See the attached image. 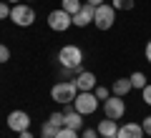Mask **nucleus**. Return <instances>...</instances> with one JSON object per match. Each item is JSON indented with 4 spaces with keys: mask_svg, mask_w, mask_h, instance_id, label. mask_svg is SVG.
I'll return each mask as SVG.
<instances>
[{
    "mask_svg": "<svg viewBox=\"0 0 151 138\" xmlns=\"http://www.w3.org/2000/svg\"><path fill=\"white\" fill-rule=\"evenodd\" d=\"M76 96H78V88H76L73 80H60V83H55L53 88H50V98H53L55 103H60V106L73 103Z\"/></svg>",
    "mask_w": 151,
    "mask_h": 138,
    "instance_id": "nucleus-1",
    "label": "nucleus"
},
{
    "mask_svg": "<svg viewBox=\"0 0 151 138\" xmlns=\"http://www.w3.org/2000/svg\"><path fill=\"white\" fill-rule=\"evenodd\" d=\"M98 98H96V93L93 90H78V96H76V101L70 103L73 106V111H78L81 116H91V113H96L98 111Z\"/></svg>",
    "mask_w": 151,
    "mask_h": 138,
    "instance_id": "nucleus-2",
    "label": "nucleus"
},
{
    "mask_svg": "<svg viewBox=\"0 0 151 138\" xmlns=\"http://www.w3.org/2000/svg\"><path fill=\"white\" fill-rule=\"evenodd\" d=\"M60 68H83V50L78 45H63L58 50Z\"/></svg>",
    "mask_w": 151,
    "mask_h": 138,
    "instance_id": "nucleus-3",
    "label": "nucleus"
},
{
    "mask_svg": "<svg viewBox=\"0 0 151 138\" xmlns=\"http://www.w3.org/2000/svg\"><path fill=\"white\" fill-rule=\"evenodd\" d=\"M116 8L108 5V3H103V5L96 8V15H93V25L98 28V30H111L113 23H116Z\"/></svg>",
    "mask_w": 151,
    "mask_h": 138,
    "instance_id": "nucleus-4",
    "label": "nucleus"
},
{
    "mask_svg": "<svg viewBox=\"0 0 151 138\" xmlns=\"http://www.w3.org/2000/svg\"><path fill=\"white\" fill-rule=\"evenodd\" d=\"M10 20L15 23L18 28H30L33 23H35V10H33L30 5H25V3H18L10 10Z\"/></svg>",
    "mask_w": 151,
    "mask_h": 138,
    "instance_id": "nucleus-5",
    "label": "nucleus"
},
{
    "mask_svg": "<svg viewBox=\"0 0 151 138\" xmlns=\"http://www.w3.org/2000/svg\"><path fill=\"white\" fill-rule=\"evenodd\" d=\"M103 113H106V118H111V121H121V118L126 116V101L121 96H108L106 101H103Z\"/></svg>",
    "mask_w": 151,
    "mask_h": 138,
    "instance_id": "nucleus-6",
    "label": "nucleus"
},
{
    "mask_svg": "<svg viewBox=\"0 0 151 138\" xmlns=\"http://www.w3.org/2000/svg\"><path fill=\"white\" fill-rule=\"evenodd\" d=\"M70 25H73V15H70V13H65L63 8H58V10L48 13V28H50V30L65 33Z\"/></svg>",
    "mask_w": 151,
    "mask_h": 138,
    "instance_id": "nucleus-7",
    "label": "nucleus"
},
{
    "mask_svg": "<svg viewBox=\"0 0 151 138\" xmlns=\"http://www.w3.org/2000/svg\"><path fill=\"white\" fill-rule=\"evenodd\" d=\"M5 123H8L10 131L23 133V131L30 128V116H28L25 111H10V113H8V118H5Z\"/></svg>",
    "mask_w": 151,
    "mask_h": 138,
    "instance_id": "nucleus-8",
    "label": "nucleus"
},
{
    "mask_svg": "<svg viewBox=\"0 0 151 138\" xmlns=\"http://www.w3.org/2000/svg\"><path fill=\"white\" fill-rule=\"evenodd\" d=\"M93 15H96V8L88 5V3H83L81 10L73 15V25H76V28H86V25H91V23H93Z\"/></svg>",
    "mask_w": 151,
    "mask_h": 138,
    "instance_id": "nucleus-9",
    "label": "nucleus"
},
{
    "mask_svg": "<svg viewBox=\"0 0 151 138\" xmlns=\"http://www.w3.org/2000/svg\"><path fill=\"white\" fill-rule=\"evenodd\" d=\"M76 88L78 90H93L98 85V80H96V73H91V70H81V73L76 75Z\"/></svg>",
    "mask_w": 151,
    "mask_h": 138,
    "instance_id": "nucleus-10",
    "label": "nucleus"
},
{
    "mask_svg": "<svg viewBox=\"0 0 151 138\" xmlns=\"http://www.w3.org/2000/svg\"><path fill=\"white\" fill-rule=\"evenodd\" d=\"M98 136L101 138H116L119 136V121H111V118H103V121H98Z\"/></svg>",
    "mask_w": 151,
    "mask_h": 138,
    "instance_id": "nucleus-11",
    "label": "nucleus"
},
{
    "mask_svg": "<svg viewBox=\"0 0 151 138\" xmlns=\"http://www.w3.org/2000/svg\"><path fill=\"white\" fill-rule=\"evenodd\" d=\"M116 138H144V126L141 123H124V126H119Z\"/></svg>",
    "mask_w": 151,
    "mask_h": 138,
    "instance_id": "nucleus-12",
    "label": "nucleus"
},
{
    "mask_svg": "<svg viewBox=\"0 0 151 138\" xmlns=\"http://www.w3.org/2000/svg\"><path fill=\"white\" fill-rule=\"evenodd\" d=\"M131 90H134V85H131L129 78H119L116 83L111 85V93H113V96H121V98H126Z\"/></svg>",
    "mask_w": 151,
    "mask_h": 138,
    "instance_id": "nucleus-13",
    "label": "nucleus"
},
{
    "mask_svg": "<svg viewBox=\"0 0 151 138\" xmlns=\"http://www.w3.org/2000/svg\"><path fill=\"white\" fill-rule=\"evenodd\" d=\"M83 118L78 111H65V128H73V131H83Z\"/></svg>",
    "mask_w": 151,
    "mask_h": 138,
    "instance_id": "nucleus-14",
    "label": "nucleus"
},
{
    "mask_svg": "<svg viewBox=\"0 0 151 138\" xmlns=\"http://www.w3.org/2000/svg\"><path fill=\"white\" fill-rule=\"evenodd\" d=\"M81 0H60V8H63L65 13H70V15H76V13L81 10Z\"/></svg>",
    "mask_w": 151,
    "mask_h": 138,
    "instance_id": "nucleus-15",
    "label": "nucleus"
},
{
    "mask_svg": "<svg viewBox=\"0 0 151 138\" xmlns=\"http://www.w3.org/2000/svg\"><path fill=\"white\" fill-rule=\"evenodd\" d=\"M129 80H131V85H134V88H139V90H144V88H146V75L141 73V70L131 73V75H129Z\"/></svg>",
    "mask_w": 151,
    "mask_h": 138,
    "instance_id": "nucleus-16",
    "label": "nucleus"
},
{
    "mask_svg": "<svg viewBox=\"0 0 151 138\" xmlns=\"http://www.w3.org/2000/svg\"><path fill=\"white\" fill-rule=\"evenodd\" d=\"M58 131H60L58 126H53L50 121H45L43 128H40V136H43V138H55V136H58Z\"/></svg>",
    "mask_w": 151,
    "mask_h": 138,
    "instance_id": "nucleus-17",
    "label": "nucleus"
},
{
    "mask_svg": "<svg viewBox=\"0 0 151 138\" xmlns=\"http://www.w3.org/2000/svg\"><path fill=\"white\" fill-rule=\"evenodd\" d=\"M48 121L53 123V126H58V128H63V126H65V113H60V111H55V113H50V116H48Z\"/></svg>",
    "mask_w": 151,
    "mask_h": 138,
    "instance_id": "nucleus-18",
    "label": "nucleus"
},
{
    "mask_svg": "<svg viewBox=\"0 0 151 138\" xmlns=\"http://www.w3.org/2000/svg\"><path fill=\"white\" fill-rule=\"evenodd\" d=\"M111 5L116 8V10H134V5H136V3H134V0H113Z\"/></svg>",
    "mask_w": 151,
    "mask_h": 138,
    "instance_id": "nucleus-19",
    "label": "nucleus"
},
{
    "mask_svg": "<svg viewBox=\"0 0 151 138\" xmlns=\"http://www.w3.org/2000/svg\"><path fill=\"white\" fill-rule=\"evenodd\" d=\"M10 10H13V5H10V3H8V0H0V20L10 18Z\"/></svg>",
    "mask_w": 151,
    "mask_h": 138,
    "instance_id": "nucleus-20",
    "label": "nucleus"
},
{
    "mask_svg": "<svg viewBox=\"0 0 151 138\" xmlns=\"http://www.w3.org/2000/svg\"><path fill=\"white\" fill-rule=\"evenodd\" d=\"M93 93H96V98H98V101H106V98L111 96V90H108L106 85H96V88H93Z\"/></svg>",
    "mask_w": 151,
    "mask_h": 138,
    "instance_id": "nucleus-21",
    "label": "nucleus"
},
{
    "mask_svg": "<svg viewBox=\"0 0 151 138\" xmlns=\"http://www.w3.org/2000/svg\"><path fill=\"white\" fill-rule=\"evenodd\" d=\"M55 138H78V131H73V128H60V131H58V136H55Z\"/></svg>",
    "mask_w": 151,
    "mask_h": 138,
    "instance_id": "nucleus-22",
    "label": "nucleus"
},
{
    "mask_svg": "<svg viewBox=\"0 0 151 138\" xmlns=\"http://www.w3.org/2000/svg\"><path fill=\"white\" fill-rule=\"evenodd\" d=\"M8 60H10V48L0 43V65H3V63H8Z\"/></svg>",
    "mask_w": 151,
    "mask_h": 138,
    "instance_id": "nucleus-23",
    "label": "nucleus"
},
{
    "mask_svg": "<svg viewBox=\"0 0 151 138\" xmlns=\"http://www.w3.org/2000/svg\"><path fill=\"white\" fill-rule=\"evenodd\" d=\"M141 101H144L146 106H151V83H146V88L141 90Z\"/></svg>",
    "mask_w": 151,
    "mask_h": 138,
    "instance_id": "nucleus-24",
    "label": "nucleus"
},
{
    "mask_svg": "<svg viewBox=\"0 0 151 138\" xmlns=\"http://www.w3.org/2000/svg\"><path fill=\"white\" fill-rule=\"evenodd\" d=\"M81 138H101V136H98V131H96V128H86V131L81 133Z\"/></svg>",
    "mask_w": 151,
    "mask_h": 138,
    "instance_id": "nucleus-25",
    "label": "nucleus"
},
{
    "mask_svg": "<svg viewBox=\"0 0 151 138\" xmlns=\"http://www.w3.org/2000/svg\"><path fill=\"white\" fill-rule=\"evenodd\" d=\"M141 126H144V133H146V136H151V116H146L144 121H141Z\"/></svg>",
    "mask_w": 151,
    "mask_h": 138,
    "instance_id": "nucleus-26",
    "label": "nucleus"
},
{
    "mask_svg": "<svg viewBox=\"0 0 151 138\" xmlns=\"http://www.w3.org/2000/svg\"><path fill=\"white\" fill-rule=\"evenodd\" d=\"M88 5H93V8H98V5H103V3H106V0H86Z\"/></svg>",
    "mask_w": 151,
    "mask_h": 138,
    "instance_id": "nucleus-27",
    "label": "nucleus"
},
{
    "mask_svg": "<svg viewBox=\"0 0 151 138\" xmlns=\"http://www.w3.org/2000/svg\"><path fill=\"white\" fill-rule=\"evenodd\" d=\"M146 60H149V63H151V40L146 43Z\"/></svg>",
    "mask_w": 151,
    "mask_h": 138,
    "instance_id": "nucleus-28",
    "label": "nucleus"
},
{
    "mask_svg": "<svg viewBox=\"0 0 151 138\" xmlns=\"http://www.w3.org/2000/svg\"><path fill=\"white\" fill-rule=\"evenodd\" d=\"M18 138H33V133L30 131H23V133H18Z\"/></svg>",
    "mask_w": 151,
    "mask_h": 138,
    "instance_id": "nucleus-29",
    "label": "nucleus"
},
{
    "mask_svg": "<svg viewBox=\"0 0 151 138\" xmlns=\"http://www.w3.org/2000/svg\"><path fill=\"white\" fill-rule=\"evenodd\" d=\"M8 3H10V5H18V3H20V0H8Z\"/></svg>",
    "mask_w": 151,
    "mask_h": 138,
    "instance_id": "nucleus-30",
    "label": "nucleus"
},
{
    "mask_svg": "<svg viewBox=\"0 0 151 138\" xmlns=\"http://www.w3.org/2000/svg\"><path fill=\"white\" fill-rule=\"evenodd\" d=\"M25 3H28V0H25Z\"/></svg>",
    "mask_w": 151,
    "mask_h": 138,
    "instance_id": "nucleus-31",
    "label": "nucleus"
}]
</instances>
